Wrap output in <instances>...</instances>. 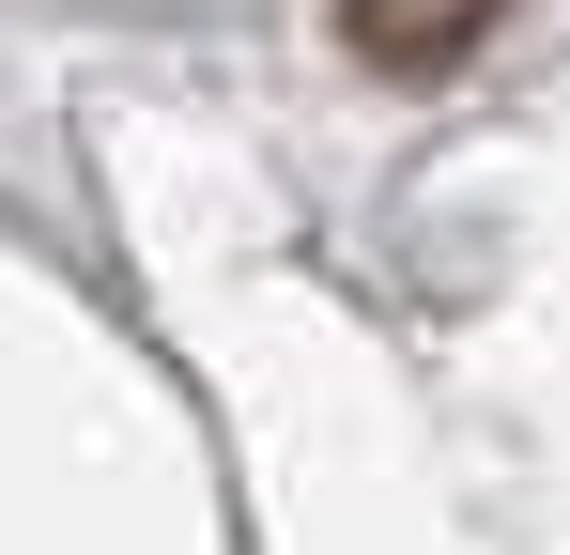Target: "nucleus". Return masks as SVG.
<instances>
[{
    "label": "nucleus",
    "instance_id": "f257e3e1",
    "mask_svg": "<svg viewBox=\"0 0 570 555\" xmlns=\"http://www.w3.org/2000/svg\"><path fill=\"white\" fill-rule=\"evenodd\" d=\"M493 0H355V47H385V62H448Z\"/></svg>",
    "mask_w": 570,
    "mask_h": 555
}]
</instances>
